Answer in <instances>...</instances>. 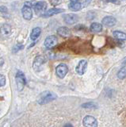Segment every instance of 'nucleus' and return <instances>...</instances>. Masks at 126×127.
Instances as JSON below:
<instances>
[{
    "label": "nucleus",
    "instance_id": "nucleus-1",
    "mask_svg": "<svg viewBox=\"0 0 126 127\" xmlns=\"http://www.w3.org/2000/svg\"><path fill=\"white\" fill-rule=\"evenodd\" d=\"M57 96L55 93L49 91H43L42 93H41L38 95L37 101L39 104L44 105V104H46V103H49L50 102L55 100Z\"/></svg>",
    "mask_w": 126,
    "mask_h": 127
},
{
    "label": "nucleus",
    "instance_id": "nucleus-2",
    "mask_svg": "<svg viewBox=\"0 0 126 127\" xmlns=\"http://www.w3.org/2000/svg\"><path fill=\"white\" fill-rule=\"evenodd\" d=\"M22 17L25 20H31L33 18V10H32V3L30 2H25L24 6L22 9Z\"/></svg>",
    "mask_w": 126,
    "mask_h": 127
},
{
    "label": "nucleus",
    "instance_id": "nucleus-3",
    "mask_svg": "<svg viewBox=\"0 0 126 127\" xmlns=\"http://www.w3.org/2000/svg\"><path fill=\"white\" fill-rule=\"evenodd\" d=\"M15 79H16L18 90L19 91H22L25 85V83H26V79H25L24 73L21 71H18L16 74V76H15Z\"/></svg>",
    "mask_w": 126,
    "mask_h": 127
},
{
    "label": "nucleus",
    "instance_id": "nucleus-4",
    "mask_svg": "<svg viewBox=\"0 0 126 127\" xmlns=\"http://www.w3.org/2000/svg\"><path fill=\"white\" fill-rule=\"evenodd\" d=\"M47 9V3L45 1H39L36 2L33 6V10L37 15L42 16L45 14Z\"/></svg>",
    "mask_w": 126,
    "mask_h": 127
},
{
    "label": "nucleus",
    "instance_id": "nucleus-5",
    "mask_svg": "<svg viewBox=\"0 0 126 127\" xmlns=\"http://www.w3.org/2000/svg\"><path fill=\"white\" fill-rule=\"evenodd\" d=\"M68 72V67L65 64H59L56 68V73L57 76L60 79L65 77V75Z\"/></svg>",
    "mask_w": 126,
    "mask_h": 127
},
{
    "label": "nucleus",
    "instance_id": "nucleus-6",
    "mask_svg": "<svg viewBox=\"0 0 126 127\" xmlns=\"http://www.w3.org/2000/svg\"><path fill=\"white\" fill-rule=\"evenodd\" d=\"M82 122L85 127H98V122L96 118L92 116H86L83 118Z\"/></svg>",
    "mask_w": 126,
    "mask_h": 127
},
{
    "label": "nucleus",
    "instance_id": "nucleus-7",
    "mask_svg": "<svg viewBox=\"0 0 126 127\" xmlns=\"http://www.w3.org/2000/svg\"><path fill=\"white\" fill-rule=\"evenodd\" d=\"M57 41H58V40L56 36H54V35L49 36V37L45 40L44 45L47 49H52V48H53L56 45Z\"/></svg>",
    "mask_w": 126,
    "mask_h": 127
},
{
    "label": "nucleus",
    "instance_id": "nucleus-8",
    "mask_svg": "<svg viewBox=\"0 0 126 127\" xmlns=\"http://www.w3.org/2000/svg\"><path fill=\"white\" fill-rule=\"evenodd\" d=\"M45 59L43 56H37V57H36L34 59L33 67L35 71H39L41 67V66L45 64Z\"/></svg>",
    "mask_w": 126,
    "mask_h": 127
},
{
    "label": "nucleus",
    "instance_id": "nucleus-9",
    "mask_svg": "<svg viewBox=\"0 0 126 127\" xmlns=\"http://www.w3.org/2000/svg\"><path fill=\"white\" fill-rule=\"evenodd\" d=\"M86 67H87V61H85V60H82L78 62V65L76 66V71L78 75H82L86 72Z\"/></svg>",
    "mask_w": 126,
    "mask_h": 127
},
{
    "label": "nucleus",
    "instance_id": "nucleus-10",
    "mask_svg": "<svg viewBox=\"0 0 126 127\" xmlns=\"http://www.w3.org/2000/svg\"><path fill=\"white\" fill-rule=\"evenodd\" d=\"M64 20L65 23L68 24V25H73V24H76L78 22V18L75 14H67L64 15Z\"/></svg>",
    "mask_w": 126,
    "mask_h": 127
},
{
    "label": "nucleus",
    "instance_id": "nucleus-11",
    "mask_svg": "<svg viewBox=\"0 0 126 127\" xmlns=\"http://www.w3.org/2000/svg\"><path fill=\"white\" fill-rule=\"evenodd\" d=\"M117 20L112 16H106L102 19V24L107 27H113L116 25Z\"/></svg>",
    "mask_w": 126,
    "mask_h": 127
},
{
    "label": "nucleus",
    "instance_id": "nucleus-12",
    "mask_svg": "<svg viewBox=\"0 0 126 127\" xmlns=\"http://www.w3.org/2000/svg\"><path fill=\"white\" fill-rule=\"evenodd\" d=\"M57 33L62 37H69L72 35V32H71L70 29H68V27L62 26L57 30Z\"/></svg>",
    "mask_w": 126,
    "mask_h": 127
},
{
    "label": "nucleus",
    "instance_id": "nucleus-13",
    "mask_svg": "<svg viewBox=\"0 0 126 127\" xmlns=\"http://www.w3.org/2000/svg\"><path fill=\"white\" fill-rule=\"evenodd\" d=\"M62 12H64V10L63 9H60V8H52V9H49V10L45 11V14L42 15V17L49 18V17H51V16L55 15V14H60Z\"/></svg>",
    "mask_w": 126,
    "mask_h": 127
},
{
    "label": "nucleus",
    "instance_id": "nucleus-14",
    "mask_svg": "<svg viewBox=\"0 0 126 127\" xmlns=\"http://www.w3.org/2000/svg\"><path fill=\"white\" fill-rule=\"evenodd\" d=\"M11 33V27L8 24H4L2 25L1 29H0V34L2 37H8Z\"/></svg>",
    "mask_w": 126,
    "mask_h": 127
},
{
    "label": "nucleus",
    "instance_id": "nucleus-15",
    "mask_svg": "<svg viewBox=\"0 0 126 127\" xmlns=\"http://www.w3.org/2000/svg\"><path fill=\"white\" fill-rule=\"evenodd\" d=\"M41 33V30L40 27H36L32 30L30 33V39L32 41H36Z\"/></svg>",
    "mask_w": 126,
    "mask_h": 127
},
{
    "label": "nucleus",
    "instance_id": "nucleus-16",
    "mask_svg": "<svg viewBox=\"0 0 126 127\" xmlns=\"http://www.w3.org/2000/svg\"><path fill=\"white\" fill-rule=\"evenodd\" d=\"M90 30L91 32H94V33H99L102 30V26L101 24H99L98 22H94L90 25Z\"/></svg>",
    "mask_w": 126,
    "mask_h": 127
},
{
    "label": "nucleus",
    "instance_id": "nucleus-17",
    "mask_svg": "<svg viewBox=\"0 0 126 127\" xmlns=\"http://www.w3.org/2000/svg\"><path fill=\"white\" fill-rule=\"evenodd\" d=\"M68 7L70 10L73 11H78L82 8V4L78 2H71L68 5Z\"/></svg>",
    "mask_w": 126,
    "mask_h": 127
},
{
    "label": "nucleus",
    "instance_id": "nucleus-18",
    "mask_svg": "<svg viewBox=\"0 0 126 127\" xmlns=\"http://www.w3.org/2000/svg\"><path fill=\"white\" fill-rule=\"evenodd\" d=\"M113 35L116 39L121 40V41H125L126 40V33L121 31H114L113 33Z\"/></svg>",
    "mask_w": 126,
    "mask_h": 127
},
{
    "label": "nucleus",
    "instance_id": "nucleus-19",
    "mask_svg": "<svg viewBox=\"0 0 126 127\" xmlns=\"http://www.w3.org/2000/svg\"><path fill=\"white\" fill-rule=\"evenodd\" d=\"M117 76L121 79H123L126 77V66L121 67L120 69V71L117 73Z\"/></svg>",
    "mask_w": 126,
    "mask_h": 127
},
{
    "label": "nucleus",
    "instance_id": "nucleus-20",
    "mask_svg": "<svg viewBox=\"0 0 126 127\" xmlns=\"http://www.w3.org/2000/svg\"><path fill=\"white\" fill-rule=\"evenodd\" d=\"M82 107L83 108H87V109H93V108H97L98 106L94 102H86L82 105Z\"/></svg>",
    "mask_w": 126,
    "mask_h": 127
},
{
    "label": "nucleus",
    "instance_id": "nucleus-21",
    "mask_svg": "<svg viewBox=\"0 0 126 127\" xmlns=\"http://www.w3.org/2000/svg\"><path fill=\"white\" fill-rule=\"evenodd\" d=\"M6 77L5 75L0 74V87H4L6 85Z\"/></svg>",
    "mask_w": 126,
    "mask_h": 127
},
{
    "label": "nucleus",
    "instance_id": "nucleus-22",
    "mask_svg": "<svg viewBox=\"0 0 126 127\" xmlns=\"http://www.w3.org/2000/svg\"><path fill=\"white\" fill-rule=\"evenodd\" d=\"M23 48H24V45H21V44H18V45H16L14 47L13 53H17V52H18L19 50H22Z\"/></svg>",
    "mask_w": 126,
    "mask_h": 127
},
{
    "label": "nucleus",
    "instance_id": "nucleus-23",
    "mask_svg": "<svg viewBox=\"0 0 126 127\" xmlns=\"http://www.w3.org/2000/svg\"><path fill=\"white\" fill-rule=\"evenodd\" d=\"M49 2H51V4H52V5L56 6L57 4L60 3V0H49Z\"/></svg>",
    "mask_w": 126,
    "mask_h": 127
},
{
    "label": "nucleus",
    "instance_id": "nucleus-24",
    "mask_svg": "<svg viewBox=\"0 0 126 127\" xmlns=\"http://www.w3.org/2000/svg\"><path fill=\"white\" fill-rule=\"evenodd\" d=\"M85 26H82V25H80V26H76L75 27V29L76 30H81L82 29H85Z\"/></svg>",
    "mask_w": 126,
    "mask_h": 127
},
{
    "label": "nucleus",
    "instance_id": "nucleus-25",
    "mask_svg": "<svg viewBox=\"0 0 126 127\" xmlns=\"http://www.w3.org/2000/svg\"><path fill=\"white\" fill-rule=\"evenodd\" d=\"M90 2H91V0H85V5L87 6Z\"/></svg>",
    "mask_w": 126,
    "mask_h": 127
},
{
    "label": "nucleus",
    "instance_id": "nucleus-26",
    "mask_svg": "<svg viewBox=\"0 0 126 127\" xmlns=\"http://www.w3.org/2000/svg\"><path fill=\"white\" fill-rule=\"evenodd\" d=\"M64 127H73V126L72 124H70V123H68V124H66Z\"/></svg>",
    "mask_w": 126,
    "mask_h": 127
},
{
    "label": "nucleus",
    "instance_id": "nucleus-27",
    "mask_svg": "<svg viewBox=\"0 0 126 127\" xmlns=\"http://www.w3.org/2000/svg\"><path fill=\"white\" fill-rule=\"evenodd\" d=\"M71 2H78V0H71Z\"/></svg>",
    "mask_w": 126,
    "mask_h": 127
}]
</instances>
